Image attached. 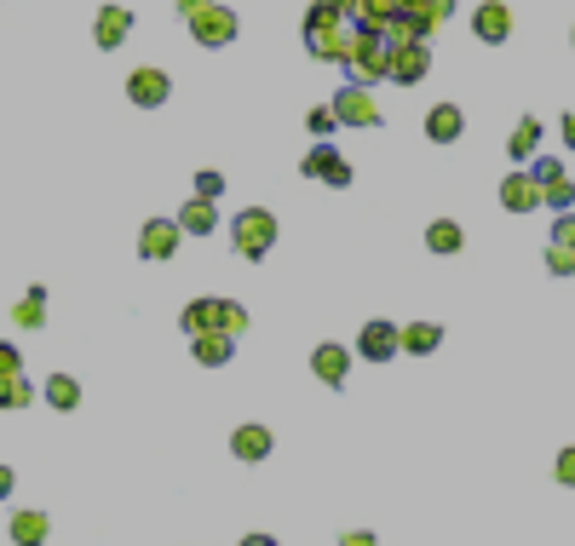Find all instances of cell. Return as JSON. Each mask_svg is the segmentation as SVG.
I'll return each mask as SVG.
<instances>
[{
  "instance_id": "obj_1",
  "label": "cell",
  "mask_w": 575,
  "mask_h": 546,
  "mask_svg": "<svg viewBox=\"0 0 575 546\" xmlns=\"http://www.w3.org/2000/svg\"><path fill=\"white\" fill-rule=\"evenodd\" d=\"M351 41H357V23H351V18L328 12L322 0L305 12V52H311V58H322V64H345Z\"/></svg>"
},
{
  "instance_id": "obj_2",
  "label": "cell",
  "mask_w": 575,
  "mask_h": 546,
  "mask_svg": "<svg viewBox=\"0 0 575 546\" xmlns=\"http://www.w3.org/2000/svg\"><path fill=\"white\" fill-rule=\"evenodd\" d=\"M179 328L184 334H230V340H242L253 328L248 305H236V299H190L179 311Z\"/></svg>"
},
{
  "instance_id": "obj_3",
  "label": "cell",
  "mask_w": 575,
  "mask_h": 546,
  "mask_svg": "<svg viewBox=\"0 0 575 546\" xmlns=\"http://www.w3.org/2000/svg\"><path fill=\"white\" fill-rule=\"evenodd\" d=\"M184 29H190L196 46H230L242 23H236V12H230L225 0H196V6L184 12Z\"/></svg>"
},
{
  "instance_id": "obj_4",
  "label": "cell",
  "mask_w": 575,
  "mask_h": 546,
  "mask_svg": "<svg viewBox=\"0 0 575 546\" xmlns=\"http://www.w3.org/2000/svg\"><path fill=\"white\" fill-rule=\"evenodd\" d=\"M230 242L242 259H265L276 248V213L271 207H242L236 219H230Z\"/></svg>"
},
{
  "instance_id": "obj_5",
  "label": "cell",
  "mask_w": 575,
  "mask_h": 546,
  "mask_svg": "<svg viewBox=\"0 0 575 546\" xmlns=\"http://www.w3.org/2000/svg\"><path fill=\"white\" fill-rule=\"evenodd\" d=\"M345 75L363 81V87H380V81H386V35L357 29V41H351V52H345Z\"/></svg>"
},
{
  "instance_id": "obj_6",
  "label": "cell",
  "mask_w": 575,
  "mask_h": 546,
  "mask_svg": "<svg viewBox=\"0 0 575 546\" xmlns=\"http://www.w3.org/2000/svg\"><path fill=\"white\" fill-rule=\"evenodd\" d=\"M426 69H432V46L426 41H391L386 46V81H397V87H420Z\"/></svg>"
},
{
  "instance_id": "obj_7",
  "label": "cell",
  "mask_w": 575,
  "mask_h": 546,
  "mask_svg": "<svg viewBox=\"0 0 575 546\" xmlns=\"http://www.w3.org/2000/svg\"><path fill=\"white\" fill-rule=\"evenodd\" d=\"M334 121H340V127H380L386 110L374 104V92H368L363 81H345V87L334 92Z\"/></svg>"
},
{
  "instance_id": "obj_8",
  "label": "cell",
  "mask_w": 575,
  "mask_h": 546,
  "mask_svg": "<svg viewBox=\"0 0 575 546\" xmlns=\"http://www.w3.org/2000/svg\"><path fill=\"white\" fill-rule=\"evenodd\" d=\"M173 98V75L161 64H138L133 75H127V104H138V110H161Z\"/></svg>"
},
{
  "instance_id": "obj_9",
  "label": "cell",
  "mask_w": 575,
  "mask_h": 546,
  "mask_svg": "<svg viewBox=\"0 0 575 546\" xmlns=\"http://www.w3.org/2000/svg\"><path fill=\"white\" fill-rule=\"evenodd\" d=\"M351 363H357V351H345L340 340H322L317 351H311V374H317L328 391H340L345 380H351Z\"/></svg>"
},
{
  "instance_id": "obj_10",
  "label": "cell",
  "mask_w": 575,
  "mask_h": 546,
  "mask_svg": "<svg viewBox=\"0 0 575 546\" xmlns=\"http://www.w3.org/2000/svg\"><path fill=\"white\" fill-rule=\"evenodd\" d=\"M363 363H391L397 357V328H391L386 317H374V322H363L357 328V345H351Z\"/></svg>"
},
{
  "instance_id": "obj_11",
  "label": "cell",
  "mask_w": 575,
  "mask_h": 546,
  "mask_svg": "<svg viewBox=\"0 0 575 546\" xmlns=\"http://www.w3.org/2000/svg\"><path fill=\"white\" fill-rule=\"evenodd\" d=\"M472 35L483 46H506L512 41V6L506 0H483L478 12H472Z\"/></svg>"
},
{
  "instance_id": "obj_12",
  "label": "cell",
  "mask_w": 575,
  "mask_h": 546,
  "mask_svg": "<svg viewBox=\"0 0 575 546\" xmlns=\"http://www.w3.org/2000/svg\"><path fill=\"white\" fill-rule=\"evenodd\" d=\"M179 219H144L138 230V259H173L179 253Z\"/></svg>"
},
{
  "instance_id": "obj_13",
  "label": "cell",
  "mask_w": 575,
  "mask_h": 546,
  "mask_svg": "<svg viewBox=\"0 0 575 546\" xmlns=\"http://www.w3.org/2000/svg\"><path fill=\"white\" fill-rule=\"evenodd\" d=\"M127 35H133V12H127V6H98V18H92V41H98V52L127 46Z\"/></svg>"
},
{
  "instance_id": "obj_14",
  "label": "cell",
  "mask_w": 575,
  "mask_h": 546,
  "mask_svg": "<svg viewBox=\"0 0 575 546\" xmlns=\"http://www.w3.org/2000/svg\"><path fill=\"white\" fill-rule=\"evenodd\" d=\"M271 449H276V437H271V426H259V420H248V426L230 432V455L242 460V466H259Z\"/></svg>"
},
{
  "instance_id": "obj_15",
  "label": "cell",
  "mask_w": 575,
  "mask_h": 546,
  "mask_svg": "<svg viewBox=\"0 0 575 546\" xmlns=\"http://www.w3.org/2000/svg\"><path fill=\"white\" fill-rule=\"evenodd\" d=\"M501 207L506 213H535V207H541V184L529 179L524 167H512L501 179Z\"/></svg>"
},
{
  "instance_id": "obj_16",
  "label": "cell",
  "mask_w": 575,
  "mask_h": 546,
  "mask_svg": "<svg viewBox=\"0 0 575 546\" xmlns=\"http://www.w3.org/2000/svg\"><path fill=\"white\" fill-rule=\"evenodd\" d=\"M460 133H466L460 104H432V110H426V138H432V144H455Z\"/></svg>"
},
{
  "instance_id": "obj_17",
  "label": "cell",
  "mask_w": 575,
  "mask_h": 546,
  "mask_svg": "<svg viewBox=\"0 0 575 546\" xmlns=\"http://www.w3.org/2000/svg\"><path fill=\"white\" fill-rule=\"evenodd\" d=\"M437 345H443V328H437V322H403V328H397V351H409V357H432Z\"/></svg>"
},
{
  "instance_id": "obj_18",
  "label": "cell",
  "mask_w": 575,
  "mask_h": 546,
  "mask_svg": "<svg viewBox=\"0 0 575 546\" xmlns=\"http://www.w3.org/2000/svg\"><path fill=\"white\" fill-rule=\"evenodd\" d=\"M190 357L202 368H225L236 357V340L230 334H190Z\"/></svg>"
},
{
  "instance_id": "obj_19",
  "label": "cell",
  "mask_w": 575,
  "mask_h": 546,
  "mask_svg": "<svg viewBox=\"0 0 575 546\" xmlns=\"http://www.w3.org/2000/svg\"><path fill=\"white\" fill-rule=\"evenodd\" d=\"M173 219H179L184 236H213V225H219V213H213V202H207V196H190Z\"/></svg>"
},
{
  "instance_id": "obj_20",
  "label": "cell",
  "mask_w": 575,
  "mask_h": 546,
  "mask_svg": "<svg viewBox=\"0 0 575 546\" xmlns=\"http://www.w3.org/2000/svg\"><path fill=\"white\" fill-rule=\"evenodd\" d=\"M535 150H541V121H535V115H524V121L512 127V138H506V161H512V167H524Z\"/></svg>"
},
{
  "instance_id": "obj_21",
  "label": "cell",
  "mask_w": 575,
  "mask_h": 546,
  "mask_svg": "<svg viewBox=\"0 0 575 546\" xmlns=\"http://www.w3.org/2000/svg\"><path fill=\"white\" fill-rule=\"evenodd\" d=\"M426 248L443 253V259L466 248V230H460V219H432V225H426Z\"/></svg>"
},
{
  "instance_id": "obj_22",
  "label": "cell",
  "mask_w": 575,
  "mask_h": 546,
  "mask_svg": "<svg viewBox=\"0 0 575 546\" xmlns=\"http://www.w3.org/2000/svg\"><path fill=\"white\" fill-rule=\"evenodd\" d=\"M12 322H18L23 334H35V328H46V288H29V294L12 305Z\"/></svg>"
},
{
  "instance_id": "obj_23",
  "label": "cell",
  "mask_w": 575,
  "mask_h": 546,
  "mask_svg": "<svg viewBox=\"0 0 575 546\" xmlns=\"http://www.w3.org/2000/svg\"><path fill=\"white\" fill-rule=\"evenodd\" d=\"M391 18H397V0H357V12H351V23H357V29H374V35H386Z\"/></svg>"
},
{
  "instance_id": "obj_24",
  "label": "cell",
  "mask_w": 575,
  "mask_h": 546,
  "mask_svg": "<svg viewBox=\"0 0 575 546\" xmlns=\"http://www.w3.org/2000/svg\"><path fill=\"white\" fill-rule=\"evenodd\" d=\"M41 397H46V409L69 414L75 403H81V380H69V374H52V380L41 386Z\"/></svg>"
},
{
  "instance_id": "obj_25",
  "label": "cell",
  "mask_w": 575,
  "mask_h": 546,
  "mask_svg": "<svg viewBox=\"0 0 575 546\" xmlns=\"http://www.w3.org/2000/svg\"><path fill=\"white\" fill-rule=\"evenodd\" d=\"M46 535H52V518H46V512H18V518H12V541L18 546H41Z\"/></svg>"
},
{
  "instance_id": "obj_26",
  "label": "cell",
  "mask_w": 575,
  "mask_h": 546,
  "mask_svg": "<svg viewBox=\"0 0 575 546\" xmlns=\"http://www.w3.org/2000/svg\"><path fill=\"white\" fill-rule=\"evenodd\" d=\"M35 403V386L23 380V368L18 374H0V409H29Z\"/></svg>"
},
{
  "instance_id": "obj_27",
  "label": "cell",
  "mask_w": 575,
  "mask_h": 546,
  "mask_svg": "<svg viewBox=\"0 0 575 546\" xmlns=\"http://www.w3.org/2000/svg\"><path fill=\"white\" fill-rule=\"evenodd\" d=\"M541 207H552V213H564V207H575V179L564 173V179L541 184Z\"/></svg>"
},
{
  "instance_id": "obj_28",
  "label": "cell",
  "mask_w": 575,
  "mask_h": 546,
  "mask_svg": "<svg viewBox=\"0 0 575 546\" xmlns=\"http://www.w3.org/2000/svg\"><path fill=\"white\" fill-rule=\"evenodd\" d=\"M524 173H529L535 184H552V179H564V161H558V156H541V150H535V156L524 161Z\"/></svg>"
},
{
  "instance_id": "obj_29",
  "label": "cell",
  "mask_w": 575,
  "mask_h": 546,
  "mask_svg": "<svg viewBox=\"0 0 575 546\" xmlns=\"http://www.w3.org/2000/svg\"><path fill=\"white\" fill-rule=\"evenodd\" d=\"M547 271L552 276H575V248L570 242H547Z\"/></svg>"
},
{
  "instance_id": "obj_30",
  "label": "cell",
  "mask_w": 575,
  "mask_h": 546,
  "mask_svg": "<svg viewBox=\"0 0 575 546\" xmlns=\"http://www.w3.org/2000/svg\"><path fill=\"white\" fill-rule=\"evenodd\" d=\"M196 196H207V202H219V196H225V173H213V167H202V173H196Z\"/></svg>"
},
{
  "instance_id": "obj_31",
  "label": "cell",
  "mask_w": 575,
  "mask_h": 546,
  "mask_svg": "<svg viewBox=\"0 0 575 546\" xmlns=\"http://www.w3.org/2000/svg\"><path fill=\"white\" fill-rule=\"evenodd\" d=\"M552 478L564 483V489H575V443H570V449H558V460H552Z\"/></svg>"
},
{
  "instance_id": "obj_32",
  "label": "cell",
  "mask_w": 575,
  "mask_h": 546,
  "mask_svg": "<svg viewBox=\"0 0 575 546\" xmlns=\"http://www.w3.org/2000/svg\"><path fill=\"white\" fill-rule=\"evenodd\" d=\"M305 127H311L317 138H328L334 127H340V121H334V104H322V110H311V115H305Z\"/></svg>"
},
{
  "instance_id": "obj_33",
  "label": "cell",
  "mask_w": 575,
  "mask_h": 546,
  "mask_svg": "<svg viewBox=\"0 0 575 546\" xmlns=\"http://www.w3.org/2000/svg\"><path fill=\"white\" fill-rule=\"evenodd\" d=\"M552 242H570V248H575V207H564V213H558V225H552Z\"/></svg>"
},
{
  "instance_id": "obj_34",
  "label": "cell",
  "mask_w": 575,
  "mask_h": 546,
  "mask_svg": "<svg viewBox=\"0 0 575 546\" xmlns=\"http://www.w3.org/2000/svg\"><path fill=\"white\" fill-rule=\"evenodd\" d=\"M18 368H23L18 345H12V340H0V374H18Z\"/></svg>"
},
{
  "instance_id": "obj_35",
  "label": "cell",
  "mask_w": 575,
  "mask_h": 546,
  "mask_svg": "<svg viewBox=\"0 0 575 546\" xmlns=\"http://www.w3.org/2000/svg\"><path fill=\"white\" fill-rule=\"evenodd\" d=\"M322 6H328V12H340V18H351V12H357V0H322Z\"/></svg>"
},
{
  "instance_id": "obj_36",
  "label": "cell",
  "mask_w": 575,
  "mask_h": 546,
  "mask_svg": "<svg viewBox=\"0 0 575 546\" xmlns=\"http://www.w3.org/2000/svg\"><path fill=\"white\" fill-rule=\"evenodd\" d=\"M12 483H18V472H12V466H0V501L12 495Z\"/></svg>"
},
{
  "instance_id": "obj_37",
  "label": "cell",
  "mask_w": 575,
  "mask_h": 546,
  "mask_svg": "<svg viewBox=\"0 0 575 546\" xmlns=\"http://www.w3.org/2000/svg\"><path fill=\"white\" fill-rule=\"evenodd\" d=\"M558 133H564V144H570V150H575V110L564 115V121H558Z\"/></svg>"
},
{
  "instance_id": "obj_38",
  "label": "cell",
  "mask_w": 575,
  "mask_h": 546,
  "mask_svg": "<svg viewBox=\"0 0 575 546\" xmlns=\"http://www.w3.org/2000/svg\"><path fill=\"white\" fill-rule=\"evenodd\" d=\"M414 6H420V0H397V12H414Z\"/></svg>"
},
{
  "instance_id": "obj_39",
  "label": "cell",
  "mask_w": 575,
  "mask_h": 546,
  "mask_svg": "<svg viewBox=\"0 0 575 546\" xmlns=\"http://www.w3.org/2000/svg\"><path fill=\"white\" fill-rule=\"evenodd\" d=\"M173 6H179V12H190V6H196V0H173Z\"/></svg>"
},
{
  "instance_id": "obj_40",
  "label": "cell",
  "mask_w": 575,
  "mask_h": 546,
  "mask_svg": "<svg viewBox=\"0 0 575 546\" xmlns=\"http://www.w3.org/2000/svg\"><path fill=\"white\" fill-rule=\"evenodd\" d=\"M570 46H575V29H570Z\"/></svg>"
}]
</instances>
